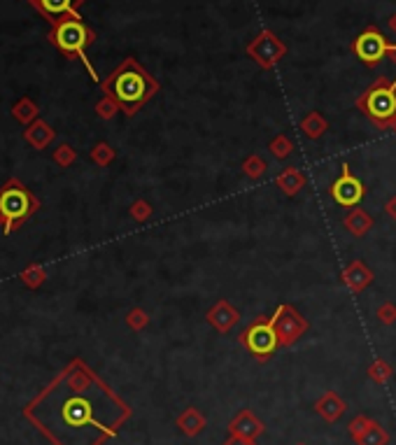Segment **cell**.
Listing matches in <instances>:
<instances>
[{
  "label": "cell",
  "mask_w": 396,
  "mask_h": 445,
  "mask_svg": "<svg viewBox=\"0 0 396 445\" xmlns=\"http://www.w3.org/2000/svg\"><path fill=\"white\" fill-rule=\"evenodd\" d=\"M387 59L392 61V64L396 66V43H392V50H389V54H387Z\"/></svg>",
  "instance_id": "36"
},
{
  "label": "cell",
  "mask_w": 396,
  "mask_h": 445,
  "mask_svg": "<svg viewBox=\"0 0 396 445\" xmlns=\"http://www.w3.org/2000/svg\"><path fill=\"white\" fill-rule=\"evenodd\" d=\"M301 131L305 136L310 138V140H319L326 131H329V122H326V117L324 115H319V112H308L301 119Z\"/></svg>",
  "instance_id": "20"
},
{
  "label": "cell",
  "mask_w": 396,
  "mask_h": 445,
  "mask_svg": "<svg viewBox=\"0 0 396 445\" xmlns=\"http://www.w3.org/2000/svg\"><path fill=\"white\" fill-rule=\"evenodd\" d=\"M50 43L57 47L61 54H66L68 59H82L85 66L89 68L94 80H98V75L89 64V59L85 57L87 47H91L96 43V31L89 29L87 22L80 15H71L59 19L57 24H52L50 31Z\"/></svg>",
  "instance_id": "4"
},
{
  "label": "cell",
  "mask_w": 396,
  "mask_h": 445,
  "mask_svg": "<svg viewBox=\"0 0 396 445\" xmlns=\"http://www.w3.org/2000/svg\"><path fill=\"white\" fill-rule=\"evenodd\" d=\"M375 317H378L382 324H394L396 322V303L394 301L380 303L378 310H375Z\"/></svg>",
  "instance_id": "33"
},
{
  "label": "cell",
  "mask_w": 396,
  "mask_h": 445,
  "mask_svg": "<svg viewBox=\"0 0 396 445\" xmlns=\"http://www.w3.org/2000/svg\"><path fill=\"white\" fill-rule=\"evenodd\" d=\"M392 375H394V368L389 366L385 359H375L373 364L368 366V378H371L375 385H385Z\"/></svg>",
  "instance_id": "27"
},
{
  "label": "cell",
  "mask_w": 396,
  "mask_h": 445,
  "mask_svg": "<svg viewBox=\"0 0 396 445\" xmlns=\"http://www.w3.org/2000/svg\"><path fill=\"white\" fill-rule=\"evenodd\" d=\"M54 163L61 166V168H71V166L78 161V149L73 147V145H68V143H61L57 149H54Z\"/></svg>",
  "instance_id": "28"
},
{
  "label": "cell",
  "mask_w": 396,
  "mask_h": 445,
  "mask_svg": "<svg viewBox=\"0 0 396 445\" xmlns=\"http://www.w3.org/2000/svg\"><path fill=\"white\" fill-rule=\"evenodd\" d=\"M345 410H347V403L340 399L336 392H324L315 401V413L322 417L324 422H329V424L338 422L340 417L345 415Z\"/></svg>",
  "instance_id": "15"
},
{
  "label": "cell",
  "mask_w": 396,
  "mask_h": 445,
  "mask_svg": "<svg viewBox=\"0 0 396 445\" xmlns=\"http://www.w3.org/2000/svg\"><path fill=\"white\" fill-rule=\"evenodd\" d=\"M354 443H357V445H387L389 443V434H387V429L382 427V424L373 422L371 427H368Z\"/></svg>",
  "instance_id": "24"
},
{
  "label": "cell",
  "mask_w": 396,
  "mask_h": 445,
  "mask_svg": "<svg viewBox=\"0 0 396 445\" xmlns=\"http://www.w3.org/2000/svg\"><path fill=\"white\" fill-rule=\"evenodd\" d=\"M329 194H331V198L336 200L340 207L352 210V207H357L361 200H364L366 187H364V182H361L359 177L352 175L350 166L343 163V166H340V175L333 180V184L329 187Z\"/></svg>",
  "instance_id": "10"
},
{
  "label": "cell",
  "mask_w": 396,
  "mask_h": 445,
  "mask_svg": "<svg viewBox=\"0 0 396 445\" xmlns=\"http://www.w3.org/2000/svg\"><path fill=\"white\" fill-rule=\"evenodd\" d=\"M117 112H122V110H119V105H117L112 99H110V96H103V99L96 103V115H98L101 119H105V122L115 119Z\"/></svg>",
  "instance_id": "31"
},
{
  "label": "cell",
  "mask_w": 396,
  "mask_h": 445,
  "mask_svg": "<svg viewBox=\"0 0 396 445\" xmlns=\"http://www.w3.org/2000/svg\"><path fill=\"white\" fill-rule=\"evenodd\" d=\"M373 217L368 214L364 207H352V210H347V214L343 217V226L350 231L352 235H357V238H364V235L373 228Z\"/></svg>",
  "instance_id": "18"
},
{
  "label": "cell",
  "mask_w": 396,
  "mask_h": 445,
  "mask_svg": "<svg viewBox=\"0 0 396 445\" xmlns=\"http://www.w3.org/2000/svg\"><path fill=\"white\" fill-rule=\"evenodd\" d=\"M245 52L259 68H263V71H273V68L287 57V45H284L273 31L263 29L259 36L249 40Z\"/></svg>",
  "instance_id": "8"
},
{
  "label": "cell",
  "mask_w": 396,
  "mask_h": 445,
  "mask_svg": "<svg viewBox=\"0 0 396 445\" xmlns=\"http://www.w3.org/2000/svg\"><path fill=\"white\" fill-rule=\"evenodd\" d=\"M175 424H177V429L182 431L184 436H189V438H196V436L200 434V431L205 429L207 420H205V415L200 413L198 408L189 406V408H184L182 413L177 415Z\"/></svg>",
  "instance_id": "17"
},
{
  "label": "cell",
  "mask_w": 396,
  "mask_h": 445,
  "mask_svg": "<svg viewBox=\"0 0 396 445\" xmlns=\"http://www.w3.org/2000/svg\"><path fill=\"white\" fill-rule=\"evenodd\" d=\"M340 280H343V284L352 291V294H361V291L373 282V270L368 268L361 259H354L343 268Z\"/></svg>",
  "instance_id": "13"
},
{
  "label": "cell",
  "mask_w": 396,
  "mask_h": 445,
  "mask_svg": "<svg viewBox=\"0 0 396 445\" xmlns=\"http://www.w3.org/2000/svg\"><path fill=\"white\" fill-rule=\"evenodd\" d=\"M224 445H256V441H252V438H242V436L228 434V438L224 441Z\"/></svg>",
  "instance_id": "34"
},
{
  "label": "cell",
  "mask_w": 396,
  "mask_h": 445,
  "mask_svg": "<svg viewBox=\"0 0 396 445\" xmlns=\"http://www.w3.org/2000/svg\"><path fill=\"white\" fill-rule=\"evenodd\" d=\"M268 152L277 159V161H284V159H289L294 154V143L289 140V136L277 133L273 140L268 143Z\"/></svg>",
  "instance_id": "25"
},
{
  "label": "cell",
  "mask_w": 396,
  "mask_h": 445,
  "mask_svg": "<svg viewBox=\"0 0 396 445\" xmlns=\"http://www.w3.org/2000/svg\"><path fill=\"white\" fill-rule=\"evenodd\" d=\"M392 129H394V133H396V124H394V126H392Z\"/></svg>",
  "instance_id": "38"
},
{
  "label": "cell",
  "mask_w": 396,
  "mask_h": 445,
  "mask_svg": "<svg viewBox=\"0 0 396 445\" xmlns=\"http://www.w3.org/2000/svg\"><path fill=\"white\" fill-rule=\"evenodd\" d=\"M40 15L50 24H57L59 19L78 15V10L85 5V0H29Z\"/></svg>",
  "instance_id": "11"
},
{
  "label": "cell",
  "mask_w": 396,
  "mask_h": 445,
  "mask_svg": "<svg viewBox=\"0 0 396 445\" xmlns=\"http://www.w3.org/2000/svg\"><path fill=\"white\" fill-rule=\"evenodd\" d=\"M263 431H266V424H263L249 408L240 410V413L228 422V434H233V436H242V438H252V441H256Z\"/></svg>",
  "instance_id": "14"
},
{
  "label": "cell",
  "mask_w": 396,
  "mask_h": 445,
  "mask_svg": "<svg viewBox=\"0 0 396 445\" xmlns=\"http://www.w3.org/2000/svg\"><path fill=\"white\" fill-rule=\"evenodd\" d=\"M240 170H242V175L249 177V180H261L263 175H266V170H268V163H266V159H261L259 154H249L242 159V163H240Z\"/></svg>",
  "instance_id": "22"
},
{
  "label": "cell",
  "mask_w": 396,
  "mask_h": 445,
  "mask_svg": "<svg viewBox=\"0 0 396 445\" xmlns=\"http://www.w3.org/2000/svg\"><path fill=\"white\" fill-rule=\"evenodd\" d=\"M389 29H392V31H394V36H396V15L389 17Z\"/></svg>",
  "instance_id": "37"
},
{
  "label": "cell",
  "mask_w": 396,
  "mask_h": 445,
  "mask_svg": "<svg viewBox=\"0 0 396 445\" xmlns=\"http://www.w3.org/2000/svg\"><path fill=\"white\" fill-rule=\"evenodd\" d=\"M275 187L284 194V196H296V194L305 187L303 170L296 168V166H291V168H284L280 175L275 177Z\"/></svg>",
  "instance_id": "19"
},
{
  "label": "cell",
  "mask_w": 396,
  "mask_h": 445,
  "mask_svg": "<svg viewBox=\"0 0 396 445\" xmlns=\"http://www.w3.org/2000/svg\"><path fill=\"white\" fill-rule=\"evenodd\" d=\"M238 343L245 347V350L252 354L256 361H268L275 354V350L280 347V340H277L273 315H259L254 322L247 324V329L240 331Z\"/></svg>",
  "instance_id": "6"
},
{
  "label": "cell",
  "mask_w": 396,
  "mask_h": 445,
  "mask_svg": "<svg viewBox=\"0 0 396 445\" xmlns=\"http://www.w3.org/2000/svg\"><path fill=\"white\" fill-rule=\"evenodd\" d=\"M89 156H91V161L98 166V168H108V166L117 159V152L110 143H96Z\"/></svg>",
  "instance_id": "26"
},
{
  "label": "cell",
  "mask_w": 396,
  "mask_h": 445,
  "mask_svg": "<svg viewBox=\"0 0 396 445\" xmlns=\"http://www.w3.org/2000/svg\"><path fill=\"white\" fill-rule=\"evenodd\" d=\"M126 324H129V329H133V331L147 329V324H149L147 310H142V308H131V310L126 312Z\"/></svg>",
  "instance_id": "30"
},
{
  "label": "cell",
  "mask_w": 396,
  "mask_h": 445,
  "mask_svg": "<svg viewBox=\"0 0 396 445\" xmlns=\"http://www.w3.org/2000/svg\"><path fill=\"white\" fill-rule=\"evenodd\" d=\"M375 420L373 417H368V415H357V417H352L350 424H347V431H350V438L352 441H357V438L364 434V431L371 427Z\"/></svg>",
  "instance_id": "32"
},
{
  "label": "cell",
  "mask_w": 396,
  "mask_h": 445,
  "mask_svg": "<svg viewBox=\"0 0 396 445\" xmlns=\"http://www.w3.org/2000/svg\"><path fill=\"white\" fill-rule=\"evenodd\" d=\"M54 138H57V131H54L50 124L43 122V119H36L24 131V140L29 143L33 149H40V152L50 147V145L54 143Z\"/></svg>",
  "instance_id": "16"
},
{
  "label": "cell",
  "mask_w": 396,
  "mask_h": 445,
  "mask_svg": "<svg viewBox=\"0 0 396 445\" xmlns=\"http://www.w3.org/2000/svg\"><path fill=\"white\" fill-rule=\"evenodd\" d=\"M357 108L378 129H392L396 124V80L378 78L357 96Z\"/></svg>",
  "instance_id": "5"
},
{
  "label": "cell",
  "mask_w": 396,
  "mask_h": 445,
  "mask_svg": "<svg viewBox=\"0 0 396 445\" xmlns=\"http://www.w3.org/2000/svg\"><path fill=\"white\" fill-rule=\"evenodd\" d=\"M19 280L24 282V287L29 289H40L47 280V268L40 266V263H33V266H26L19 275Z\"/></svg>",
  "instance_id": "23"
},
{
  "label": "cell",
  "mask_w": 396,
  "mask_h": 445,
  "mask_svg": "<svg viewBox=\"0 0 396 445\" xmlns=\"http://www.w3.org/2000/svg\"><path fill=\"white\" fill-rule=\"evenodd\" d=\"M298 445H305V443H298Z\"/></svg>",
  "instance_id": "39"
},
{
  "label": "cell",
  "mask_w": 396,
  "mask_h": 445,
  "mask_svg": "<svg viewBox=\"0 0 396 445\" xmlns=\"http://www.w3.org/2000/svg\"><path fill=\"white\" fill-rule=\"evenodd\" d=\"M129 214L131 217H133L135 221H147V219H152V214H154V207H152V203L149 200H145V198H138V200H133V205L129 207Z\"/></svg>",
  "instance_id": "29"
},
{
  "label": "cell",
  "mask_w": 396,
  "mask_h": 445,
  "mask_svg": "<svg viewBox=\"0 0 396 445\" xmlns=\"http://www.w3.org/2000/svg\"><path fill=\"white\" fill-rule=\"evenodd\" d=\"M38 115H40L38 103L26 99V96H24V99H19L15 105H12V117H15L19 124H24V126H31V124L38 119Z\"/></svg>",
  "instance_id": "21"
},
{
  "label": "cell",
  "mask_w": 396,
  "mask_h": 445,
  "mask_svg": "<svg viewBox=\"0 0 396 445\" xmlns=\"http://www.w3.org/2000/svg\"><path fill=\"white\" fill-rule=\"evenodd\" d=\"M40 210V198L26 187L22 180L10 177L0 187V226L3 233L10 235L22 228L26 219Z\"/></svg>",
  "instance_id": "3"
},
{
  "label": "cell",
  "mask_w": 396,
  "mask_h": 445,
  "mask_svg": "<svg viewBox=\"0 0 396 445\" xmlns=\"http://www.w3.org/2000/svg\"><path fill=\"white\" fill-rule=\"evenodd\" d=\"M350 50L366 68H378L380 61L392 50V43H389V38L378 26H366V29L352 40Z\"/></svg>",
  "instance_id": "7"
},
{
  "label": "cell",
  "mask_w": 396,
  "mask_h": 445,
  "mask_svg": "<svg viewBox=\"0 0 396 445\" xmlns=\"http://www.w3.org/2000/svg\"><path fill=\"white\" fill-rule=\"evenodd\" d=\"M273 324H275L277 340H280V347H291L294 343H298L310 329L308 319L289 303L277 305L273 312Z\"/></svg>",
  "instance_id": "9"
},
{
  "label": "cell",
  "mask_w": 396,
  "mask_h": 445,
  "mask_svg": "<svg viewBox=\"0 0 396 445\" xmlns=\"http://www.w3.org/2000/svg\"><path fill=\"white\" fill-rule=\"evenodd\" d=\"M101 89L119 105L124 115L133 117L159 94V82L140 61L129 57L101 82Z\"/></svg>",
  "instance_id": "2"
},
{
  "label": "cell",
  "mask_w": 396,
  "mask_h": 445,
  "mask_svg": "<svg viewBox=\"0 0 396 445\" xmlns=\"http://www.w3.org/2000/svg\"><path fill=\"white\" fill-rule=\"evenodd\" d=\"M205 319H207V324L214 326L219 333H228L240 322V312L235 310L226 298H219V301L205 312Z\"/></svg>",
  "instance_id": "12"
},
{
  "label": "cell",
  "mask_w": 396,
  "mask_h": 445,
  "mask_svg": "<svg viewBox=\"0 0 396 445\" xmlns=\"http://www.w3.org/2000/svg\"><path fill=\"white\" fill-rule=\"evenodd\" d=\"M385 212H387V217H389V219H394V221H396V194H394V196L389 198L387 203H385Z\"/></svg>",
  "instance_id": "35"
},
{
  "label": "cell",
  "mask_w": 396,
  "mask_h": 445,
  "mask_svg": "<svg viewBox=\"0 0 396 445\" xmlns=\"http://www.w3.org/2000/svg\"><path fill=\"white\" fill-rule=\"evenodd\" d=\"M131 413L82 359H73L24 410L54 445H103L119 434Z\"/></svg>",
  "instance_id": "1"
}]
</instances>
